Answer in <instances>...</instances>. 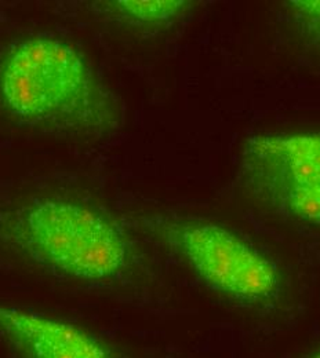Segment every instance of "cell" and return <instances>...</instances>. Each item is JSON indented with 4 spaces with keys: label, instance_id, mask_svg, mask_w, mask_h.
Listing matches in <instances>:
<instances>
[{
    "label": "cell",
    "instance_id": "1",
    "mask_svg": "<svg viewBox=\"0 0 320 358\" xmlns=\"http://www.w3.org/2000/svg\"><path fill=\"white\" fill-rule=\"evenodd\" d=\"M0 112L14 124L64 138H102L120 108L86 55L60 38L31 35L0 48Z\"/></svg>",
    "mask_w": 320,
    "mask_h": 358
},
{
    "label": "cell",
    "instance_id": "2",
    "mask_svg": "<svg viewBox=\"0 0 320 358\" xmlns=\"http://www.w3.org/2000/svg\"><path fill=\"white\" fill-rule=\"evenodd\" d=\"M0 245L47 271L85 284L123 280L137 251L104 211L60 196H36L0 211Z\"/></svg>",
    "mask_w": 320,
    "mask_h": 358
},
{
    "label": "cell",
    "instance_id": "3",
    "mask_svg": "<svg viewBox=\"0 0 320 358\" xmlns=\"http://www.w3.org/2000/svg\"><path fill=\"white\" fill-rule=\"evenodd\" d=\"M126 222L242 308L265 310L281 299L284 278L274 258L224 224L169 214L133 215Z\"/></svg>",
    "mask_w": 320,
    "mask_h": 358
},
{
    "label": "cell",
    "instance_id": "4",
    "mask_svg": "<svg viewBox=\"0 0 320 358\" xmlns=\"http://www.w3.org/2000/svg\"><path fill=\"white\" fill-rule=\"evenodd\" d=\"M237 180L274 215L320 226V131L250 136L239 155Z\"/></svg>",
    "mask_w": 320,
    "mask_h": 358
},
{
    "label": "cell",
    "instance_id": "5",
    "mask_svg": "<svg viewBox=\"0 0 320 358\" xmlns=\"http://www.w3.org/2000/svg\"><path fill=\"white\" fill-rule=\"evenodd\" d=\"M0 341L15 358H116L79 325L6 305H0Z\"/></svg>",
    "mask_w": 320,
    "mask_h": 358
},
{
    "label": "cell",
    "instance_id": "6",
    "mask_svg": "<svg viewBox=\"0 0 320 358\" xmlns=\"http://www.w3.org/2000/svg\"><path fill=\"white\" fill-rule=\"evenodd\" d=\"M195 7L190 0H106L98 1L95 11L122 28L158 35L181 25Z\"/></svg>",
    "mask_w": 320,
    "mask_h": 358
},
{
    "label": "cell",
    "instance_id": "7",
    "mask_svg": "<svg viewBox=\"0 0 320 358\" xmlns=\"http://www.w3.org/2000/svg\"><path fill=\"white\" fill-rule=\"evenodd\" d=\"M283 8L300 45L320 57V0H288Z\"/></svg>",
    "mask_w": 320,
    "mask_h": 358
},
{
    "label": "cell",
    "instance_id": "8",
    "mask_svg": "<svg viewBox=\"0 0 320 358\" xmlns=\"http://www.w3.org/2000/svg\"><path fill=\"white\" fill-rule=\"evenodd\" d=\"M312 358H320V352L319 353H316V355H315V356H314Z\"/></svg>",
    "mask_w": 320,
    "mask_h": 358
}]
</instances>
